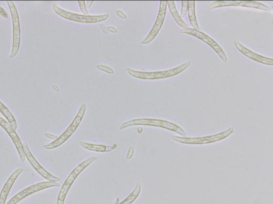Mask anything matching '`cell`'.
Segmentation results:
<instances>
[{
	"label": "cell",
	"instance_id": "cell-1",
	"mask_svg": "<svg viewBox=\"0 0 273 204\" xmlns=\"http://www.w3.org/2000/svg\"><path fill=\"white\" fill-rule=\"evenodd\" d=\"M143 125L152 127L162 128L175 132L183 136V138H187V133L180 126L176 124L161 119H137L129 121L123 124L120 127L121 129H124L130 126Z\"/></svg>",
	"mask_w": 273,
	"mask_h": 204
},
{
	"label": "cell",
	"instance_id": "cell-2",
	"mask_svg": "<svg viewBox=\"0 0 273 204\" xmlns=\"http://www.w3.org/2000/svg\"><path fill=\"white\" fill-rule=\"evenodd\" d=\"M191 64V61L188 60L173 69L165 71L143 72L131 70L128 67L127 72L130 75L136 78L145 79V80H156V79L167 78L176 76L187 70Z\"/></svg>",
	"mask_w": 273,
	"mask_h": 204
},
{
	"label": "cell",
	"instance_id": "cell-3",
	"mask_svg": "<svg viewBox=\"0 0 273 204\" xmlns=\"http://www.w3.org/2000/svg\"><path fill=\"white\" fill-rule=\"evenodd\" d=\"M234 128L231 127L226 130L220 133L204 136V137L189 138L179 137V136L177 135H172L171 138L173 141L184 144L204 145L223 141L228 138L229 135H231L234 132Z\"/></svg>",
	"mask_w": 273,
	"mask_h": 204
},
{
	"label": "cell",
	"instance_id": "cell-4",
	"mask_svg": "<svg viewBox=\"0 0 273 204\" xmlns=\"http://www.w3.org/2000/svg\"><path fill=\"white\" fill-rule=\"evenodd\" d=\"M86 110V106L85 104H82L81 108L78 113L77 115L70 124L68 128L64 132V133L58 138L55 141L49 144L45 145L43 147L46 150H52L57 148L65 142L68 140L72 134L75 131L79 126L84 116Z\"/></svg>",
	"mask_w": 273,
	"mask_h": 204
},
{
	"label": "cell",
	"instance_id": "cell-5",
	"mask_svg": "<svg viewBox=\"0 0 273 204\" xmlns=\"http://www.w3.org/2000/svg\"><path fill=\"white\" fill-rule=\"evenodd\" d=\"M97 160L96 157H91L75 168L63 184L57 199V204H64L65 198L74 181L83 170Z\"/></svg>",
	"mask_w": 273,
	"mask_h": 204
},
{
	"label": "cell",
	"instance_id": "cell-6",
	"mask_svg": "<svg viewBox=\"0 0 273 204\" xmlns=\"http://www.w3.org/2000/svg\"><path fill=\"white\" fill-rule=\"evenodd\" d=\"M53 9L58 15L69 20L83 22V23H97L107 19L108 14L100 16H84L69 12L59 8L57 5H53Z\"/></svg>",
	"mask_w": 273,
	"mask_h": 204
},
{
	"label": "cell",
	"instance_id": "cell-7",
	"mask_svg": "<svg viewBox=\"0 0 273 204\" xmlns=\"http://www.w3.org/2000/svg\"><path fill=\"white\" fill-rule=\"evenodd\" d=\"M12 16L13 26V43L12 52L9 56L10 58L15 57L18 53L21 39V30L20 21L17 9L12 1L6 2Z\"/></svg>",
	"mask_w": 273,
	"mask_h": 204
},
{
	"label": "cell",
	"instance_id": "cell-8",
	"mask_svg": "<svg viewBox=\"0 0 273 204\" xmlns=\"http://www.w3.org/2000/svg\"><path fill=\"white\" fill-rule=\"evenodd\" d=\"M180 32L182 33H187L189 35L193 36L196 38H198L204 42H205L209 46L219 55L221 59L225 63H227L228 61V59L227 55L223 49L220 46V45L218 44L214 39L211 38L207 36L206 33L201 31L200 30H198L194 29L191 28H183L180 30Z\"/></svg>",
	"mask_w": 273,
	"mask_h": 204
},
{
	"label": "cell",
	"instance_id": "cell-9",
	"mask_svg": "<svg viewBox=\"0 0 273 204\" xmlns=\"http://www.w3.org/2000/svg\"><path fill=\"white\" fill-rule=\"evenodd\" d=\"M60 185L57 182H52V181H46V182L37 184L19 192V193L11 199L7 204H17L21 200L33 194L36 193L37 192L51 187H58Z\"/></svg>",
	"mask_w": 273,
	"mask_h": 204
},
{
	"label": "cell",
	"instance_id": "cell-10",
	"mask_svg": "<svg viewBox=\"0 0 273 204\" xmlns=\"http://www.w3.org/2000/svg\"><path fill=\"white\" fill-rule=\"evenodd\" d=\"M242 7L259 9L267 12L271 11V8L263 4L256 2H246V1H218L212 3L208 7L209 10L225 7Z\"/></svg>",
	"mask_w": 273,
	"mask_h": 204
},
{
	"label": "cell",
	"instance_id": "cell-11",
	"mask_svg": "<svg viewBox=\"0 0 273 204\" xmlns=\"http://www.w3.org/2000/svg\"><path fill=\"white\" fill-rule=\"evenodd\" d=\"M167 2L161 1L159 13L155 24L145 39L141 42L142 44H147L154 40L161 30L166 16Z\"/></svg>",
	"mask_w": 273,
	"mask_h": 204
},
{
	"label": "cell",
	"instance_id": "cell-12",
	"mask_svg": "<svg viewBox=\"0 0 273 204\" xmlns=\"http://www.w3.org/2000/svg\"><path fill=\"white\" fill-rule=\"evenodd\" d=\"M23 145L25 157L27 158V160L33 167H34L41 176L49 180V181H52V182L57 183L58 181L60 180L59 178L51 175L39 163L35 157L33 156L31 153L26 142H24Z\"/></svg>",
	"mask_w": 273,
	"mask_h": 204
},
{
	"label": "cell",
	"instance_id": "cell-13",
	"mask_svg": "<svg viewBox=\"0 0 273 204\" xmlns=\"http://www.w3.org/2000/svg\"><path fill=\"white\" fill-rule=\"evenodd\" d=\"M0 126L6 131L11 139L14 142L20 156L21 162H24L26 157L24 151L23 145L18 134L13 128L11 127L10 124L2 117H0Z\"/></svg>",
	"mask_w": 273,
	"mask_h": 204
},
{
	"label": "cell",
	"instance_id": "cell-14",
	"mask_svg": "<svg viewBox=\"0 0 273 204\" xmlns=\"http://www.w3.org/2000/svg\"><path fill=\"white\" fill-rule=\"evenodd\" d=\"M234 44L236 49L247 57L261 64L272 65L273 59L265 57L263 55H259L252 51L250 50L240 43L237 39L234 40Z\"/></svg>",
	"mask_w": 273,
	"mask_h": 204
},
{
	"label": "cell",
	"instance_id": "cell-15",
	"mask_svg": "<svg viewBox=\"0 0 273 204\" xmlns=\"http://www.w3.org/2000/svg\"><path fill=\"white\" fill-rule=\"evenodd\" d=\"M23 172V168H19L9 177L0 193V204H5L10 191L19 176Z\"/></svg>",
	"mask_w": 273,
	"mask_h": 204
},
{
	"label": "cell",
	"instance_id": "cell-16",
	"mask_svg": "<svg viewBox=\"0 0 273 204\" xmlns=\"http://www.w3.org/2000/svg\"><path fill=\"white\" fill-rule=\"evenodd\" d=\"M80 145L84 149L97 152H110L116 148V145L114 146H106L105 145L94 144L83 142H80Z\"/></svg>",
	"mask_w": 273,
	"mask_h": 204
},
{
	"label": "cell",
	"instance_id": "cell-17",
	"mask_svg": "<svg viewBox=\"0 0 273 204\" xmlns=\"http://www.w3.org/2000/svg\"><path fill=\"white\" fill-rule=\"evenodd\" d=\"M167 6L169 9L171 15L174 20L177 22V24L184 28H189L188 25L183 20L178 13L175 5V2L173 1H168L167 2Z\"/></svg>",
	"mask_w": 273,
	"mask_h": 204
},
{
	"label": "cell",
	"instance_id": "cell-18",
	"mask_svg": "<svg viewBox=\"0 0 273 204\" xmlns=\"http://www.w3.org/2000/svg\"><path fill=\"white\" fill-rule=\"evenodd\" d=\"M188 14L191 24L193 29L200 30V28L198 25L197 19H196L195 12V2H188Z\"/></svg>",
	"mask_w": 273,
	"mask_h": 204
},
{
	"label": "cell",
	"instance_id": "cell-19",
	"mask_svg": "<svg viewBox=\"0 0 273 204\" xmlns=\"http://www.w3.org/2000/svg\"><path fill=\"white\" fill-rule=\"evenodd\" d=\"M0 112H2V114L5 116L6 119H7L11 127L16 131L17 128L16 121L12 112L10 111L1 101H0Z\"/></svg>",
	"mask_w": 273,
	"mask_h": 204
},
{
	"label": "cell",
	"instance_id": "cell-20",
	"mask_svg": "<svg viewBox=\"0 0 273 204\" xmlns=\"http://www.w3.org/2000/svg\"><path fill=\"white\" fill-rule=\"evenodd\" d=\"M141 185L140 183H137L135 189L126 199H125L122 202L118 204H132L134 202L137 198L138 197L141 191Z\"/></svg>",
	"mask_w": 273,
	"mask_h": 204
},
{
	"label": "cell",
	"instance_id": "cell-21",
	"mask_svg": "<svg viewBox=\"0 0 273 204\" xmlns=\"http://www.w3.org/2000/svg\"><path fill=\"white\" fill-rule=\"evenodd\" d=\"M188 11V1L181 2V11L180 17L184 18L187 15Z\"/></svg>",
	"mask_w": 273,
	"mask_h": 204
},
{
	"label": "cell",
	"instance_id": "cell-22",
	"mask_svg": "<svg viewBox=\"0 0 273 204\" xmlns=\"http://www.w3.org/2000/svg\"><path fill=\"white\" fill-rule=\"evenodd\" d=\"M97 68L103 72L110 74H113L114 71L110 67H108L104 65H98Z\"/></svg>",
	"mask_w": 273,
	"mask_h": 204
},
{
	"label": "cell",
	"instance_id": "cell-23",
	"mask_svg": "<svg viewBox=\"0 0 273 204\" xmlns=\"http://www.w3.org/2000/svg\"><path fill=\"white\" fill-rule=\"evenodd\" d=\"M79 6L80 8V9L82 11V13L84 16H89V13L88 9H87L85 5V2L84 1H79L78 2Z\"/></svg>",
	"mask_w": 273,
	"mask_h": 204
},
{
	"label": "cell",
	"instance_id": "cell-24",
	"mask_svg": "<svg viewBox=\"0 0 273 204\" xmlns=\"http://www.w3.org/2000/svg\"><path fill=\"white\" fill-rule=\"evenodd\" d=\"M134 151L135 150H134L133 147H130L128 152L127 156L126 157V158L127 160L131 159V158L133 157L134 155Z\"/></svg>",
	"mask_w": 273,
	"mask_h": 204
},
{
	"label": "cell",
	"instance_id": "cell-25",
	"mask_svg": "<svg viewBox=\"0 0 273 204\" xmlns=\"http://www.w3.org/2000/svg\"><path fill=\"white\" fill-rule=\"evenodd\" d=\"M0 15H2L3 18L7 19L8 14L5 9L2 7H0Z\"/></svg>",
	"mask_w": 273,
	"mask_h": 204
},
{
	"label": "cell",
	"instance_id": "cell-26",
	"mask_svg": "<svg viewBox=\"0 0 273 204\" xmlns=\"http://www.w3.org/2000/svg\"><path fill=\"white\" fill-rule=\"evenodd\" d=\"M117 15L123 19H126L127 18L126 15L121 10L116 11Z\"/></svg>",
	"mask_w": 273,
	"mask_h": 204
},
{
	"label": "cell",
	"instance_id": "cell-27",
	"mask_svg": "<svg viewBox=\"0 0 273 204\" xmlns=\"http://www.w3.org/2000/svg\"><path fill=\"white\" fill-rule=\"evenodd\" d=\"M107 29L108 31H110V32H113V33H117V30L115 28H114V27H113L112 26L108 27L107 28Z\"/></svg>",
	"mask_w": 273,
	"mask_h": 204
},
{
	"label": "cell",
	"instance_id": "cell-28",
	"mask_svg": "<svg viewBox=\"0 0 273 204\" xmlns=\"http://www.w3.org/2000/svg\"><path fill=\"white\" fill-rule=\"evenodd\" d=\"M46 135L47 136V138H49L50 139L55 140H56V139H58L57 136L53 135L51 134L46 133Z\"/></svg>",
	"mask_w": 273,
	"mask_h": 204
},
{
	"label": "cell",
	"instance_id": "cell-29",
	"mask_svg": "<svg viewBox=\"0 0 273 204\" xmlns=\"http://www.w3.org/2000/svg\"><path fill=\"white\" fill-rule=\"evenodd\" d=\"M94 3V2H85V5L87 9H90L91 6H92L93 4Z\"/></svg>",
	"mask_w": 273,
	"mask_h": 204
},
{
	"label": "cell",
	"instance_id": "cell-30",
	"mask_svg": "<svg viewBox=\"0 0 273 204\" xmlns=\"http://www.w3.org/2000/svg\"><path fill=\"white\" fill-rule=\"evenodd\" d=\"M101 26V28L102 30V31H103V32L105 34H108V31L107 30V28H106V27L104 26V25L103 24H101L100 25Z\"/></svg>",
	"mask_w": 273,
	"mask_h": 204
},
{
	"label": "cell",
	"instance_id": "cell-31",
	"mask_svg": "<svg viewBox=\"0 0 273 204\" xmlns=\"http://www.w3.org/2000/svg\"><path fill=\"white\" fill-rule=\"evenodd\" d=\"M52 87L54 90H56V91H58V92L59 91V89L57 86L53 85V86H52Z\"/></svg>",
	"mask_w": 273,
	"mask_h": 204
}]
</instances>
